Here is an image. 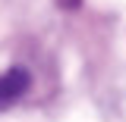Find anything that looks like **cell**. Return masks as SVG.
Segmentation results:
<instances>
[{
	"label": "cell",
	"mask_w": 126,
	"mask_h": 122,
	"mask_svg": "<svg viewBox=\"0 0 126 122\" xmlns=\"http://www.w3.org/2000/svg\"><path fill=\"white\" fill-rule=\"evenodd\" d=\"M29 88H32V75L25 69H19V66L6 69L0 75V110H10L16 100H22L29 94Z\"/></svg>",
	"instance_id": "1"
}]
</instances>
